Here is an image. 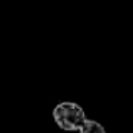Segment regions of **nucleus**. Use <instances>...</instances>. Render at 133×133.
<instances>
[{"mask_svg": "<svg viewBox=\"0 0 133 133\" xmlns=\"http://www.w3.org/2000/svg\"><path fill=\"white\" fill-rule=\"evenodd\" d=\"M53 119L60 129L75 132L80 129V126L84 123L86 115L79 104L73 102H63L53 109Z\"/></svg>", "mask_w": 133, "mask_h": 133, "instance_id": "f257e3e1", "label": "nucleus"}, {"mask_svg": "<svg viewBox=\"0 0 133 133\" xmlns=\"http://www.w3.org/2000/svg\"><path fill=\"white\" fill-rule=\"evenodd\" d=\"M79 132L80 133H106V130L99 122L92 120V119H86L84 123L80 126Z\"/></svg>", "mask_w": 133, "mask_h": 133, "instance_id": "f03ea898", "label": "nucleus"}]
</instances>
